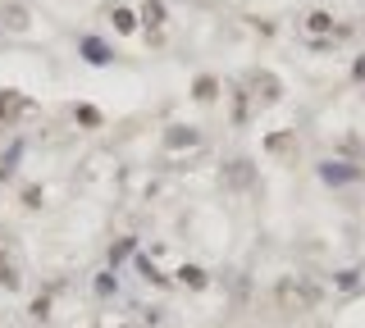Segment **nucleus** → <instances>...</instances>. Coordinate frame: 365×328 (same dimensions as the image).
I'll return each mask as SVG.
<instances>
[{
  "label": "nucleus",
  "mask_w": 365,
  "mask_h": 328,
  "mask_svg": "<svg viewBox=\"0 0 365 328\" xmlns=\"http://www.w3.org/2000/svg\"><path fill=\"white\" fill-rule=\"evenodd\" d=\"M82 51H87V60H92V64H105V60H110V51H105L101 42H82Z\"/></svg>",
  "instance_id": "obj_1"
},
{
  "label": "nucleus",
  "mask_w": 365,
  "mask_h": 328,
  "mask_svg": "<svg viewBox=\"0 0 365 328\" xmlns=\"http://www.w3.org/2000/svg\"><path fill=\"white\" fill-rule=\"evenodd\" d=\"M142 18H147V23H165V5H160V0H147Z\"/></svg>",
  "instance_id": "obj_2"
},
{
  "label": "nucleus",
  "mask_w": 365,
  "mask_h": 328,
  "mask_svg": "<svg viewBox=\"0 0 365 328\" xmlns=\"http://www.w3.org/2000/svg\"><path fill=\"white\" fill-rule=\"evenodd\" d=\"M114 27H119V32H132V27H137V18H132L128 9H114Z\"/></svg>",
  "instance_id": "obj_3"
}]
</instances>
